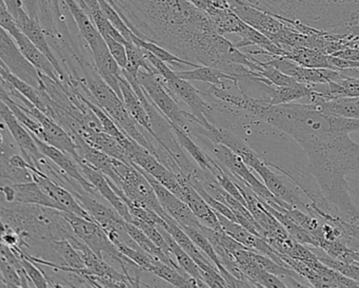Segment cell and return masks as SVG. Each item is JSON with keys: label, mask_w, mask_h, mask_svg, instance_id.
I'll return each mask as SVG.
<instances>
[{"label": "cell", "mask_w": 359, "mask_h": 288, "mask_svg": "<svg viewBox=\"0 0 359 288\" xmlns=\"http://www.w3.org/2000/svg\"><path fill=\"white\" fill-rule=\"evenodd\" d=\"M229 8L241 18L245 24L252 28L259 31L266 35L271 41H274L277 35L283 30L285 27V22L277 18L276 16L262 11L243 0H226Z\"/></svg>", "instance_id": "obj_8"}, {"label": "cell", "mask_w": 359, "mask_h": 288, "mask_svg": "<svg viewBox=\"0 0 359 288\" xmlns=\"http://www.w3.org/2000/svg\"><path fill=\"white\" fill-rule=\"evenodd\" d=\"M170 125H171L176 140H177L180 146L182 147V150L187 151V152L191 155V157L194 159L196 165L198 166L199 168H201L203 171L210 172L213 157H210L201 147L197 146V145L193 142L192 138H190V134L184 131V129H182L180 126L172 123H170Z\"/></svg>", "instance_id": "obj_27"}, {"label": "cell", "mask_w": 359, "mask_h": 288, "mask_svg": "<svg viewBox=\"0 0 359 288\" xmlns=\"http://www.w3.org/2000/svg\"><path fill=\"white\" fill-rule=\"evenodd\" d=\"M138 81L151 102L156 107L157 110L170 123L175 124L184 129V125H186L184 110H182L178 106L177 98L165 85L163 77L155 74V73L149 72L144 69H140L138 72Z\"/></svg>", "instance_id": "obj_4"}, {"label": "cell", "mask_w": 359, "mask_h": 288, "mask_svg": "<svg viewBox=\"0 0 359 288\" xmlns=\"http://www.w3.org/2000/svg\"><path fill=\"white\" fill-rule=\"evenodd\" d=\"M283 49L285 52L283 58H289L300 66L306 68L333 69L330 62V55L321 50L306 47H285Z\"/></svg>", "instance_id": "obj_23"}, {"label": "cell", "mask_w": 359, "mask_h": 288, "mask_svg": "<svg viewBox=\"0 0 359 288\" xmlns=\"http://www.w3.org/2000/svg\"><path fill=\"white\" fill-rule=\"evenodd\" d=\"M50 246L60 258V262L58 264L73 269L87 268L81 254L75 249L74 246L68 239L54 240V241L50 242Z\"/></svg>", "instance_id": "obj_30"}, {"label": "cell", "mask_w": 359, "mask_h": 288, "mask_svg": "<svg viewBox=\"0 0 359 288\" xmlns=\"http://www.w3.org/2000/svg\"><path fill=\"white\" fill-rule=\"evenodd\" d=\"M0 58L1 63L6 65L8 70L20 77L26 83L30 84L36 89H41L43 86L41 72L34 65L29 62L28 58L20 51L13 37L1 29L0 32Z\"/></svg>", "instance_id": "obj_7"}, {"label": "cell", "mask_w": 359, "mask_h": 288, "mask_svg": "<svg viewBox=\"0 0 359 288\" xmlns=\"http://www.w3.org/2000/svg\"><path fill=\"white\" fill-rule=\"evenodd\" d=\"M357 182H358V183H359V178H358V180H357Z\"/></svg>", "instance_id": "obj_39"}, {"label": "cell", "mask_w": 359, "mask_h": 288, "mask_svg": "<svg viewBox=\"0 0 359 288\" xmlns=\"http://www.w3.org/2000/svg\"><path fill=\"white\" fill-rule=\"evenodd\" d=\"M0 117H1V121L6 124L8 129H9L12 138L15 140L22 157L27 159L30 165L39 168V162L45 157V155L39 150V146L35 142L34 136L24 125L18 122L11 109L4 102H1V107H0Z\"/></svg>", "instance_id": "obj_11"}, {"label": "cell", "mask_w": 359, "mask_h": 288, "mask_svg": "<svg viewBox=\"0 0 359 288\" xmlns=\"http://www.w3.org/2000/svg\"><path fill=\"white\" fill-rule=\"evenodd\" d=\"M357 27H358V28H359V20H358V22H357Z\"/></svg>", "instance_id": "obj_38"}, {"label": "cell", "mask_w": 359, "mask_h": 288, "mask_svg": "<svg viewBox=\"0 0 359 288\" xmlns=\"http://www.w3.org/2000/svg\"><path fill=\"white\" fill-rule=\"evenodd\" d=\"M104 41H106L107 45H108L109 49H110L111 53L114 56L115 60L118 63L121 68H127L128 53L126 46L123 45V44L119 43V41H117L116 39H114L111 37H104Z\"/></svg>", "instance_id": "obj_35"}, {"label": "cell", "mask_w": 359, "mask_h": 288, "mask_svg": "<svg viewBox=\"0 0 359 288\" xmlns=\"http://www.w3.org/2000/svg\"><path fill=\"white\" fill-rule=\"evenodd\" d=\"M73 195L95 222L104 229L113 243L123 241L121 239V235L128 233L126 230L127 221H125L114 207L102 203L98 201L97 197H94L87 191H75Z\"/></svg>", "instance_id": "obj_6"}, {"label": "cell", "mask_w": 359, "mask_h": 288, "mask_svg": "<svg viewBox=\"0 0 359 288\" xmlns=\"http://www.w3.org/2000/svg\"><path fill=\"white\" fill-rule=\"evenodd\" d=\"M3 227L20 235L22 246L30 247L31 242H51L70 239L75 235L70 223L62 210L36 204H20L15 208L1 207Z\"/></svg>", "instance_id": "obj_2"}, {"label": "cell", "mask_w": 359, "mask_h": 288, "mask_svg": "<svg viewBox=\"0 0 359 288\" xmlns=\"http://www.w3.org/2000/svg\"><path fill=\"white\" fill-rule=\"evenodd\" d=\"M72 138L75 144H76L77 157L85 159L88 164L93 166L95 169L100 170L113 183L118 185L119 176H117L116 171H115L114 157L98 150L79 134H74Z\"/></svg>", "instance_id": "obj_18"}, {"label": "cell", "mask_w": 359, "mask_h": 288, "mask_svg": "<svg viewBox=\"0 0 359 288\" xmlns=\"http://www.w3.org/2000/svg\"><path fill=\"white\" fill-rule=\"evenodd\" d=\"M66 220L70 223L75 235L85 242L100 258L109 256L111 260L117 261L121 252L111 241L104 229L93 220H88L83 216L71 212L62 211Z\"/></svg>", "instance_id": "obj_5"}, {"label": "cell", "mask_w": 359, "mask_h": 288, "mask_svg": "<svg viewBox=\"0 0 359 288\" xmlns=\"http://www.w3.org/2000/svg\"><path fill=\"white\" fill-rule=\"evenodd\" d=\"M180 183H182L180 199L194 212L195 216L199 218L201 224L216 231H224L215 210L205 202V199L201 197V193L190 184L188 178L186 180L180 181Z\"/></svg>", "instance_id": "obj_16"}, {"label": "cell", "mask_w": 359, "mask_h": 288, "mask_svg": "<svg viewBox=\"0 0 359 288\" xmlns=\"http://www.w3.org/2000/svg\"><path fill=\"white\" fill-rule=\"evenodd\" d=\"M237 264L254 287H287L280 277L266 271L254 256V251L243 248L234 252Z\"/></svg>", "instance_id": "obj_14"}, {"label": "cell", "mask_w": 359, "mask_h": 288, "mask_svg": "<svg viewBox=\"0 0 359 288\" xmlns=\"http://www.w3.org/2000/svg\"><path fill=\"white\" fill-rule=\"evenodd\" d=\"M32 136H34L35 142H36L39 150L41 151V153L45 157L51 159L52 163L60 167L62 171L66 174L67 176H70L73 180L77 181L87 192L91 193L94 197H98L100 192L96 190L95 187L83 176L79 163H77L76 159H75L73 155L66 152V151L60 150V149L56 148V147L51 146L48 143L43 142V140L37 138L34 134H32Z\"/></svg>", "instance_id": "obj_12"}, {"label": "cell", "mask_w": 359, "mask_h": 288, "mask_svg": "<svg viewBox=\"0 0 359 288\" xmlns=\"http://www.w3.org/2000/svg\"><path fill=\"white\" fill-rule=\"evenodd\" d=\"M280 20L346 34L359 20V0H243Z\"/></svg>", "instance_id": "obj_1"}, {"label": "cell", "mask_w": 359, "mask_h": 288, "mask_svg": "<svg viewBox=\"0 0 359 288\" xmlns=\"http://www.w3.org/2000/svg\"><path fill=\"white\" fill-rule=\"evenodd\" d=\"M114 167L119 176V184H115L109 178L108 180L117 195L140 207L154 210L163 218L169 216L159 203L148 178L135 165L114 159Z\"/></svg>", "instance_id": "obj_3"}, {"label": "cell", "mask_w": 359, "mask_h": 288, "mask_svg": "<svg viewBox=\"0 0 359 288\" xmlns=\"http://www.w3.org/2000/svg\"><path fill=\"white\" fill-rule=\"evenodd\" d=\"M159 230L161 231L163 237L167 240L168 244H169L170 248H171L172 254H173L174 258H175L176 262L180 265V268L184 269L191 277H195L198 281L203 282L201 268H199L197 263L193 260L192 256L180 247V244L174 240V237L165 229L161 227Z\"/></svg>", "instance_id": "obj_29"}, {"label": "cell", "mask_w": 359, "mask_h": 288, "mask_svg": "<svg viewBox=\"0 0 359 288\" xmlns=\"http://www.w3.org/2000/svg\"><path fill=\"white\" fill-rule=\"evenodd\" d=\"M10 35L13 37L14 41L18 44L20 51L28 58L31 64L36 67L39 72L47 75L50 79L55 81L56 83H62V77H60V73L56 70L54 65L52 64L51 60L30 41V39L26 34H24V32L20 28L16 29Z\"/></svg>", "instance_id": "obj_19"}, {"label": "cell", "mask_w": 359, "mask_h": 288, "mask_svg": "<svg viewBox=\"0 0 359 288\" xmlns=\"http://www.w3.org/2000/svg\"><path fill=\"white\" fill-rule=\"evenodd\" d=\"M115 246H116L117 249H118L121 254H125L130 260L133 261L134 263H136L138 266L144 268V270L151 271L155 261H157L156 258L147 254V252L142 250L138 245L136 246V247H133V246L126 243V242L119 241L115 243Z\"/></svg>", "instance_id": "obj_31"}, {"label": "cell", "mask_w": 359, "mask_h": 288, "mask_svg": "<svg viewBox=\"0 0 359 288\" xmlns=\"http://www.w3.org/2000/svg\"><path fill=\"white\" fill-rule=\"evenodd\" d=\"M0 271H1V287H22V277L20 273L13 265L8 263L5 258L0 261Z\"/></svg>", "instance_id": "obj_34"}, {"label": "cell", "mask_w": 359, "mask_h": 288, "mask_svg": "<svg viewBox=\"0 0 359 288\" xmlns=\"http://www.w3.org/2000/svg\"><path fill=\"white\" fill-rule=\"evenodd\" d=\"M309 100V103L314 104L319 110L327 114L338 115L348 119H359V96L330 100L311 98Z\"/></svg>", "instance_id": "obj_25"}, {"label": "cell", "mask_w": 359, "mask_h": 288, "mask_svg": "<svg viewBox=\"0 0 359 288\" xmlns=\"http://www.w3.org/2000/svg\"><path fill=\"white\" fill-rule=\"evenodd\" d=\"M346 90L348 98L359 96V79L344 75L337 81Z\"/></svg>", "instance_id": "obj_36"}, {"label": "cell", "mask_w": 359, "mask_h": 288, "mask_svg": "<svg viewBox=\"0 0 359 288\" xmlns=\"http://www.w3.org/2000/svg\"><path fill=\"white\" fill-rule=\"evenodd\" d=\"M126 230H127L128 235L131 237L132 241H133L136 245L140 246L147 254H150L151 256L156 258V260L165 263V264L171 265V266L175 267V268L180 269V270H184V269L180 268L176 260L168 256V254H165L161 247H158L140 227L127 222V224H126Z\"/></svg>", "instance_id": "obj_26"}, {"label": "cell", "mask_w": 359, "mask_h": 288, "mask_svg": "<svg viewBox=\"0 0 359 288\" xmlns=\"http://www.w3.org/2000/svg\"><path fill=\"white\" fill-rule=\"evenodd\" d=\"M0 73H1V79L11 84L18 91H20L25 98H28L37 108L41 109L43 113H47V104H46L45 96H43L41 90L36 89L30 84L26 83L20 77L14 75L13 73L10 72L3 63H1V67H0Z\"/></svg>", "instance_id": "obj_28"}, {"label": "cell", "mask_w": 359, "mask_h": 288, "mask_svg": "<svg viewBox=\"0 0 359 288\" xmlns=\"http://www.w3.org/2000/svg\"><path fill=\"white\" fill-rule=\"evenodd\" d=\"M1 191L9 203L36 204V205L56 208L55 203L52 201L51 197L35 181L20 183V184L13 183L12 185L1 187Z\"/></svg>", "instance_id": "obj_17"}, {"label": "cell", "mask_w": 359, "mask_h": 288, "mask_svg": "<svg viewBox=\"0 0 359 288\" xmlns=\"http://www.w3.org/2000/svg\"><path fill=\"white\" fill-rule=\"evenodd\" d=\"M14 20H15L16 24L18 25L20 30L24 32V34H26L30 39V41L51 60L52 64L54 65L56 70L60 73L62 83L68 81V75L62 70L60 60H57L55 54L52 51L51 46H50L49 41H48L47 35H46L45 31H43V27L39 24V20L30 18L27 14V12L25 11V9L20 10L18 15L14 18Z\"/></svg>", "instance_id": "obj_15"}, {"label": "cell", "mask_w": 359, "mask_h": 288, "mask_svg": "<svg viewBox=\"0 0 359 288\" xmlns=\"http://www.w3.org/2000/svg\"><path fill=\"white\" fill-rule=\"evenodd\" d=\"M137 168L148 178L149 182L152 185L155 193L158 197L159 203L172 218H174L180 226H190L201 229L203 224H201V221L195 216L194 212L180 197L169 190L167 187L163 186L156 178H153L152 176L147 174L140 167Z\"/></svg>", "instance_id": "obj_10"}, {"label": "cell", "mask_w": 359, "mask_h": 288, "mask_svg": "<svg viewBox=\"0 0 359 288\" xmlns=\"http://www.w3.org/2000/svg\"><path fill=\"white\" fill-rule=\"evenodd\" d=\"M119 81H121L123 104H125L128 112L130 113L132 119H133L142 129L146 130L147 133L150 134V136H152L153 138L157 140L156 133H155L154 129H153L152 119H151L150 114H149L146 107H144V105L142 104V100H140V96L134 91L131 84L126 79L123 74V77H121V79H119Z\"/></svg>", "instance_id": "obj_20"}, {"label": "cell", "mask_w": 359, "mask_h": 288, "mask_svg": "<svg viewBox=\"0 0 359 288\" xmlns=\"http://www.w3.org/2000/svg\"><path fill=\"white\" fill-rule=\"evenodd\" d=\"M1 178L4 180L7 178L14 184L33 182L34 181L31 170L14 167V166L10 165L6 159H1Z\"/></svg>", "instance_id": "obj_32"}, {"label": "cell", "mask_w": 359, "mask_h": 288, "mask_svg": "<svg viewBox=\"0 0 359 288\" xmlns=\"http://www.w3.org/2000/svg\"><path fill=\"white\" fill-rule=\"evenodd\" d=\"M165 83L173 92L177 100L178 98L182 100L190 108L191 112L201 119V122H197L198 125H209L208 115L211 114V106L203 100L201 92L194 86L191 85L190 81L180 79L175 73L173 77L165 81Z\"/></svg>", "instance_id": "obj_13"}, {"label": "cell", "mask_w": 359, "mask_h": 288, "mask_svg": "<svg viewBox=\"0 0 359 288\" xmlns=\"http://www.w3.org/2000/svg\"><path fill=\"white\" fill-rule=\"evenodd\" d=\"M13 249V248H12ZM18 256H20V260H22V266L26 269L27 273H28L30 279L32 280L33 284H34L35 287H49V286H52L51 283L48 282L47 277L43 275V273L39 270V267L36 266L34 262L30 260V258H27L24 254H22V248H18V249H13Z\"/></svg>", "instance_id": "obj_33"}, {"label": "cell", "mask_w": 359, "mask_h": 288, "mask_svg": "<svg viewBox=\"0 0 359 288\" xmlns=\"http://www.w3.org/2000/svg\"><path fill=\"white\" fill-rule=\"evenodd\" d=\"M30 170L32 171L35 182L51 197L58 210L71 212V214H77V216H83L88 220L95 221L90 216L89 212L79 204L72 191L50 178L39 168L32 166Z\"/></svg>", "instance_id": "obj_9"}, {"label": "cell", "mask_w": 359, "mask_h": 288, "mask_svg": "<svg viewBox=\"0 0 359 288\" xmlns=\"http://www.w3.org/2000/svg\"><path fill=\"white\" fill-rule=\"evenodd\" d=\"M24 7L25 11L27 12L30 18L39 22V14H41V3L39 0H20Z\"/></svg>", "instance_id": "obj_37"}, {"label": "cell", "mask_w": 359, "mask_h": 288, "mask_svg": "<svg viewBox=\"0 0 359 288\" xmlns=\"http://www.w3.org/2000/svg\"><path fill=\"white\" fill-rule=\"evenodd\" d=\"M264 85H266V93H268V98L264 100L271 105L289 104V103L296 102V100L309 98L313 91L312 86L306 84L297 83L295 85L285 86V87L266 85V84Z\"/></svg>", "instance_id": "obj_24"}, {"label": "cell", "mask_w": 359, "mask_h": 288, "mask_svg": "<svg viewBox=\"0 0 359 288\" xmlns=\"http://www.w3.org/2000/svg\"><path fill=\"white\" fill-rule=\"evenodd\" d=\"M83 138L98 150L102 151L119 161L129 163L125 149L114 136H110L102 130H96L89 127L83 134Z\"/></svg>", "instance_id": "obj_22"}, {"label": "cell", "mask_w": 359, "mask_h": 288, "mask_svg": "<svg viewBox=\"0 0 359 288\" xmlns=\"http://www.w3.org/2000/svg\"><path fill=\"white\" fill-rule=\"evenodd\" d=\"M175 73L178 77L186 81H203V83L209 84L210 86H216L219 88H226L233 84L238 85L239 83L238 79H235L232 75L219 69L203 66V65L197 68H193L192 70L175 71Z\"/></svg>", "instance_id": "obj_21"}]
</instances>
